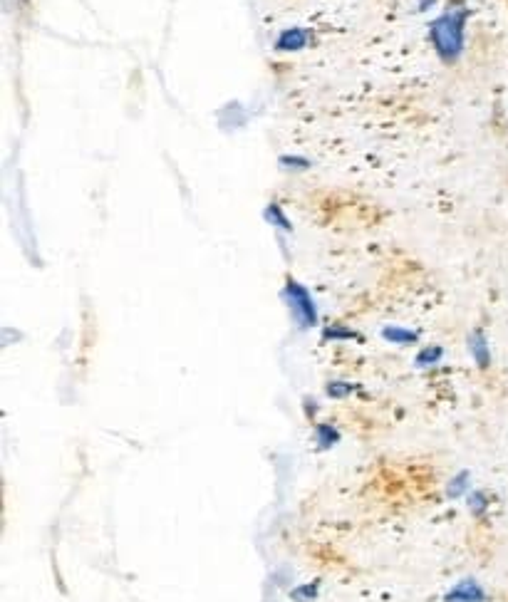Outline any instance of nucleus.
<instances>
[{
  "label": "nucleus",
  "instance_id": "1",
  "mask_svg": "<svg viewBox=\"0 0 508 602\" xmlns=\"http://www.w3.org/2000/svg\"><path fill=\"white\" fill-rule=\"evenodd\" d=\"M464 25H466V10L454 8L449 13H444L442 18L434 23V48L444 60H456V55L461 53V43H464Z\"/></svg>",
  "mask_w": 508,
  "mask_h": 602
},
{
  "label": "nucleus",
  "instance_id": "2",
  "mask_svg": "<svg viewBox=\"0 0 508 602\" xmlns=\"http://www.w3.org/2000/svg\"><path fill=\"white\" fill-rule=\"evenodd\" d=\"M283 295H285V300H288L290 313H293L295 323H298L303 330L315 328V323H318V308H315V303H313V298H310L308 290H305L298 280H288V283H285Z\"/></svg>",
  "mask_w": 508,
  "mask_h": 602
},
{
  "label": "nucleus",
  "instance_id": "3",
  "mask_svg": "<svg viewBox=\"0 0 508 602\" xmlns=\"http://www.w3.org/2000/svg\"><path fill=\"white\" fill-rule=\"evenodd\" d=\"M444 602H486V590L481 588L479 580L464 578L444 595Z\"/></svg>",
  "mask_w": 508,
  "mask_h": 602
},
{
  "label": "nucleus",
  "instance_id": "4",
  "mask_svg": "<svg viewBox=\"0 0 508 602\" xmlns=\"http://www.w3.org/2000/svg\"><path fill=\"white\" fill-rule=\"evenodd\" d=\"M469 350H471V357H474V362L481 367V370H486V367L491 365L489 340H486V335L481 330H476L474 335L469 337Z\"/></svg>",
  "mask_w": 508,
  "mask_h": 602
},
{
  "label": "nucleus",
  "instance_id": "5",
  "mask_svg": "<svg viewBox=\"0 0 508 602\" xmlns=\"http://www.w3.org/2000/svg\"><path fill=\"white\" fill-rule=\"evenodd\" d=\"M338 441H340V432L333 427V424H318V427H315V444H318L320 451L333 449Z\"/></svg>",
  "mask_w": 508,
  "mask_h": 602
},
{
  "label": "nucleus",
  "instance_id": "6",
  "mask_svg": "<svg viewBox=\"0 0 508 602\" xmlns=\"http://www.w3.org/2000/svg\"><path fill=\"white\" fill-rule=\"evenodd\" d=\"M320 595V580H310V583L298 585V588L290 593V598L295 602H313Z\"/></svg>",
  "mask_w": 508,
  "mask_h": 602
},
{
  "label": "nucleus",
  "instance_id": "7",
  "mask_svg": "<svg viewBox=\"0 0 508 602\" xmlns=\"http://www.w3.org/2000/svg\"><path fill=\"white\" fill-rule=\"evenodd\" d=\"M469 486H471V476H469V471H461L459 476H454V479L449 481V486H447V496H449V498H459V496H464V493L469 491Z\"/></svg>",
  "mask_w": 508,
  "mask_h": 602
},
{
  "label": "nucleus",
  "instance_id": "8",
  "mask_svg": "<svg viewBox=\"0 0 508 602\" xmlns=\"http://www.w3.org/2000/svg\"><path fill=\"white\" fill-rule=\"evenodd\" d=\"M417 332L412 330H404V328H385V340L397 342V345H412V342H417Z\"/></svg>",
  "mask_w": 508,
  "mask_h": 602
},
{
  "label": "nucleus",
  "instance_id": "9",
  "mask_svg": "<svg viewBox=\"0 0 508 602\" xmlns=\"http://www.w3.org/2000/svg\"><path fill=\"white\" fill-rule=\"evenodd\" d=\"M439 360H442V347H424V350L417 355V360H414V365L432 367L437 365Z\"/></svg>",
  "mask_w": 508,
  "mask_h": 602
},
{
  "label": "nucleus",
  "instance_id": "10",
  "mask_svg": "<svg viewBox=\"0 0 508 602\" xmlns=\"http://www.w3.org/2000/svg\"><path fill=\"white\" fill-rule=\"evenodd\" d=\"M469 511L474 516H484L489 511V496L484 491H471L469 493Z\"/></svg>",
  "mask_w": 508,
  "mask_h": 602
},
{
  "label": "nucleus",
  "instance_id": "11",
  "mask_svg": "<svg viewBox=\"0 0 508 602\" xmlns=\"http://www.w3.org/2000/svg\"><path fill=\"white\" fill-rule=\"evenodd\" d=\"M352 392H357V384L352 382H328V394L333 399H345Z\"/></svg>",
  "mask_w": 508,
  "mask_h": 602
},
{
  "label": "nucleus",
  "instance_id": "12",
  "mask_svg": "<svg viewBox=\"0 0 508 602\" xmlns=\"http://www.w3.org/2000/svg\"><path fill=\"white\" fill-rule=\"evenodd\" d=\"M325 337H330V340H360V335H357V332L345 330L342 325H333V328L325 330Z\"/></svg>",
  "mask_w": 508,
  "mask_h": 602
},
{
  "label": "nucleus",
  "instance_id": "13",
  "mask_svg": "<svg viewBox=\"0 0 508 602\" xmlns=\"http://www.w3.org/2000/svg\"><path fill=\"white\" fill-rule=\"evenodd\" d=\"M268 219H271L273 223H281V226L285 228V231H290V223L283 219V214H281V211H278V214H276V209H271V211H268Z\"/></svg>",
  "mask_w": 508,
  "mask_h": 602
}]
</instances>
